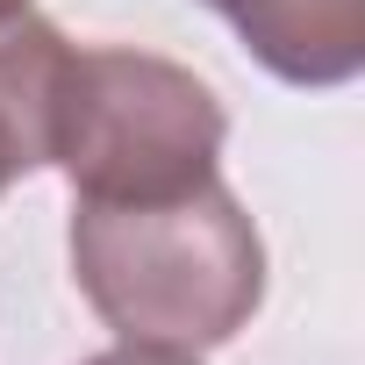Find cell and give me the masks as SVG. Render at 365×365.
<instances>
[{
    "label": "cell",
    "instance_id": "cell-6",
    "mask_svg": "<svg viewBox=\"0 0 365 365\" xmlns=\"http://www.w3.org/2000/svg\"><path fill=\"white\" fill-rule=\"evenodd\" d=\"M8 8H29V0H0V15H8Z\"/></svg>",
    "mask_w": 365,
    "mask_h": 365
},
{
    "label": "cell",
    "instance_id": "cell-2",
    "mask_svg": "<svg viewBox=\"0 0 365 365\" xmlns=\"http://www.w3.org/2000/svg\"><path fill=\"white\" fill-rule=\"evenodd\" d=\"M230 115L215 86L150 51H65L51 86V165L79 201H165L222 165Z\"/></svg>",
    "mask_w": 365,
    "mask_h": 365
},
{
    "label": "cell",
    "instance_id": "cell-5",
    "mask_svg": "<svg viewBox=\"0 0 365 365\" xmlns=\"http://www.w3.org/2000/svg\"><path fill=\"white\" fill-rule=\"evenodd\" d=\"M86 365H194V358L187 351H150V344H115V351H101Z\"/></svg>",
    "mask_w": 365,
    "mask_h": 365
},
{
    "label": "cell",
    "instance_id": "cell-1",
    "mask_svg": "<svg viewBox=\"0 0 365 365\" xmlns=\"http://www.w3.org/2000/svg\"><path fill=\"white\" fill-rule=\"evenodd\" d=\"M72 279L122 344L215 351L265 301V244L222 172L165 201H79Z\"/></svg>",
    "mask_w": 365,
    "mask_h": 365
},
{
    "label": "cell",
    "instance_id": "cell-3",
    "mask_svg": "<svg viewBox=\"0 0 365 365\" xmlns=\"http://www.w3.org/2000/svg\"><path fill=\"white\" fill-rule=\"evenodd\" d=\"M287 86H344L365 65V0H208Z\"/></svg>",
    "mask_w": 365,
    "mask_h": 365
},
{
    "label": "cell",
    "instance_id": "cell-4",
    "mask_svg": "<svg viewBox=\"0 0 365 365\" xmlns=\"http://www.w3.org/2000/svg\"><path fill=\"white\" fill-rule=\"evenodd\" d=\"M65 36L36 8L0 15V194L22 172L51 165V86L65 65Z\"/></svg>",
    "mask_w": 365,
    "mask_h": 365
}]
</instances>
